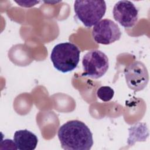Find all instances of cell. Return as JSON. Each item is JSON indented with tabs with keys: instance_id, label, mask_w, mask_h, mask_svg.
I'll return each instance as SVG.
<instances>
[{
	"instance_id": "cell-1",
	"label": "cell",
	"mask_w": 150,
	"mask_h": 150,
	"mask_svg": "<svg viewBox=\"0 0 150 150\" xmlns=\"http://www.w3.org/2000/svg\"><path fill=\"white\" fill-rule=\"evenodd\" d=\"M57 136L62 148L68 150H89L93 145V134L82 121L70 120L58 130Z\"/></svg>"
},
{
	"instance_id": "cell-2",
	"label": "cell",
	"mask_w": 150,
	"mask_h": 150,
	"mask_svg": "<svg viewBox=\"0 0 150 150\" xmlns=\"http://www.w3.org/2000/svg\"><path fill=\"white\" fill-rule=\"evenodd\" d=\"M80 50L70 42L60 43L53 48L50 59L58 71L67 73L75 69L80 60Z\"/></svg>"
},
{
	"instance_id": "cell-3",
	"label": "cell",
	"mask_w": 150,
	"mask_h": 150,
	"mask_svg": "<svg viewBox=\"0 0 150 150\" xmlns=\"http://www.w3.org/2000/svg\"><path fill=\"white\" fill-rule=\"evenodd\" d=\"M76 16L83 23L90 28L95 25L104 16L106 4L104 1H76L74 4Z\"/></svg>"
},
{
	"instance_id": "cell-4",
	"label": "cell",
	"mask_w": 150,
	"mask_h": 150,
	"mask_svg": "<svg viewBox=\"0 0 150 150\" xmlns=\"http://www.w3.org/2000/svg\"><path fill=\"white\" fill-rule=\"evenodd\" d=\"M82 76L97 79L105 74L109 67L107 55L101 50L94 49L86 53L82 59Z\"/></svg>"
},
{
	"instance_id": "cell-5",
	"label": "cell",
	"mask_w": 150,
	"mask_h": 150,
	"mask_svg": "<svg viewBox=\"0 0 150 150\" xmlns=\"http://www.w3.org/2000/svg\"><path fill=\"white\" fill-rule=\"evenodd\" d=\"M92 36L97 43L109 45L120 39L121 32L118 25L114 21L105 19L94 26Z\"/></svg>"
},
{
	"instance_id": "cell-6",
	"label": "cell",
	"mask_w": 150,
	"mask_h": 150,
	"mask_svg": "<svg viewBox=\"0 0 150 150\" xmlns=\"http://www.w3.org/2000/svg\"><path fill=\"white\" fill-rule=\"evenodd\" d=\"M124 75L128 87L135 92L144 89L149 81L147 69L139 61L132 62L126 67Z\"/></svg>"
},
{
	"instance_id": "cell-7",
	"label": "cell",
	"mask_w": 150,
	"mask_h": 150,
	"mask_svg": "<svg viewBox=\"0 0 150 150\" xmlns=\"http://www.w3.org/2000/svg\"><path fill=\"white\" fill-rule=\"evenodd\" d=\"M112 13L114 19L126 28L133 27L138 20V9L129 1H118L114 6Z\"/></svg>"
},
{
	"instance_id": "cell-8",
	"label": "cell",
	"mask_w": 150,
	"mask_h": 150,
	"mask_svg": "<svg viewBox=\"0 0 150 150\" xmlns=\"http://www.w3.org/2000/svg\"><path fill=\"white\" fill-rule=\"evenodd\" d=\"M13 141L17 149L20 150H33L38 142L36 135L26 129L15 131Z\"/></svg>"
},
{
	"instance_id": "cell-9",
	"label": "cell",
	"mask_w": 150,
	"mask_h": 150,
	"mask_svg": "<svg viewBox=\"0 0 150 150\" xmlns=\"http://www.w3.org/2000/svg\"><path fill=\"white\" fill-rule=\"evenodd\" d=\"M96 94L98 98L104 102H107L113 98L114 91L110 86H101L97 90Z\"/></svg>"
},
{
	"instance_id": "cell-10",
	"label": "cell",
	"mask_w": 150,
	"mask_h": 150,
	"mask_svg": "<svg viewBox=\"0 0 150 150\" xmlns=\"http://www.w3.org/2000/svg\"><path fill=\"white\" fill-rule=\"evenodd\" d=\"M16 3L19 4L20 6L24 7H31L35 5L36 4L39 2V1H15Z\"/></svg>"
}]
</instances>
